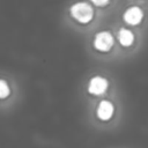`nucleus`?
<instances>
[{
    "instance_id": "nucleus-1",
    "label": "nucleus",
    "mask_w": 148,
    "mask_h": 148,
    "mask_svg": "<svg viewBox=\"0 0 148 148\" xmlns=\"http://www.w3.org/2000/svg\"><path fill=\"white\" fill-rule=\"evenodd\" d=\"M69 12L72 17L80 23H88L92 20V16H94L92 7L88 2H83V1L72 5Z\"/></svg>"
},
{
    "instance_id": "nucleus-2",
    "label": "nucleus",
    "mask_w": 148,
    "mask_h": 148,
    "mask_svg": "<svg viewBox=\"0 0 148 148\" xmlns=\"http://www.w3.org/2000/svg\"><path fill=\"white\" fill-rule=\"evenodd\" d=\"M114 43L113 36L109 31H99L94 38V47L101 52H108L112 49Z\"/></svg>"
},
{
    "instance_id": "nucleus-3",
    "label": "nucleus",
    "mask_w": 148,
    "mask_h": 148,
    "mask_svg": "<svg viewBox=\"0 0 148 148\" xmlns=\"http://www.w3.org/2000/svg\"><path fill=\"white\" fill-rule=\"evenodd\" d=\"M114 104L111 101L103 99L98 103V106L96 109V116L102 121H109L114 116Z\"/></svg>"
},
{
    "instance_id": "nucleus-4",
    "label": "nucleus",
    "mask_w": 148,
    "mask_h": 148,
    "mask_svg": "<svg viewBox=\"0 0 148 148\" xmlns=\"http://www.w3.org/2000/svg\"><path fill=\"white\" fill-rule=\"evenodd\" d=\"M108 87H109L108 80L105 77H103V76L96 75V76L90 79L89 84H88V91L91 95L99 96V95L104 94L108 90Z\"/></svg>"
},
{
    "instance_id": "nucleus-5",
    "label": "nucleus",
    "mask_w": 148,
    "mask_h": 148,
    "mask_svg": "<svg viewBox=\"0 0 148 148\" xmlns=\"http://www.w3.org/2000/svg\"><path fill=\"white\" fill-rule=\"evenodd\" d=\"M123 18L130 25H138L143 20V10L138 6L128 7L124 13Z\"/></svg>"
},
{
    "instance_id": "nucleus-6",
    "label": "nucleus",
    "mask_w": 148,
    "mask_h": 148,
    "mask_svg": "<svg viewBox=\"0 0 148 148\" xmlns=\"http://www.w3.org/2000/svg\"><path fill=\"white\" fill-rule=\"evenodd\" d=\"M117 37H118L119 43H120L123 46H125V47L131 46V45L133 44V42H134V35H133V32H132L131 30L126 29V28L120 29V30L118 31V36H117Z\"/></svg>"
},
{
    "instance_id": "nucleus-7",
    "label": "nucleus",
    "mask_w": 148,
    "mask_h": 148,
    "mask_svg": "<svg viewBox=\"0 0 148 148\" xmlns=\"http://www.w3.org/2000/svg\"><path fill=\"white\" fill-rule=\"evenodd\" d=\"M10 92L9 86L5 80L0 79V98H6Z\"/></svg>"
},
{
    "instance_id": "nucleus-8",
    "label": "nucleus",
    "mask_w": 148,
    "mask_h": 148,
    "mask_svg": "<svg viewBox=\"0 0 148 148\" xmlns=\"http://www.w3.org/2000/svg\"><path fill=\"white\" fill-rule=\"evenodd\" d=\"M90 1L94 5L98 6V7H103V6H105V5H108L110 2V0H90Z\"/></svg>"
}]
</instances>
